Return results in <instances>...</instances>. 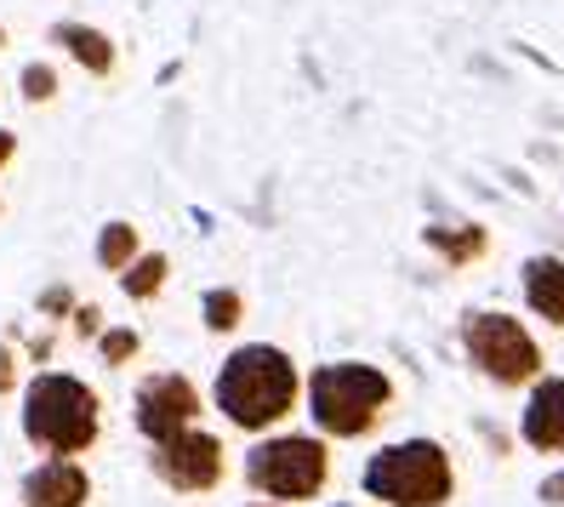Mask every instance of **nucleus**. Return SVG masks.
Wrapping results in <instances>:
<instances>
[{
	"instance_id": "1",
	"label": "nucleus",
	"mask_w": 564,
	"mask_h": 507,
	"mask_svg": "<svg viewBox=\"0 0 564 507\" xmlns=\"http://www.w3.org/2000/svg\"><path fill=\"white\" fill-rule=\"evenodd\" d=\"M296 399H303V377H296L291 354H280L269 343L235 348L217 370V411L246 433L280 428L296 411Z\"/></svg>"
},
{
	"instance_id": "2",
	"label": "nucleus",
	"mask_w": 564,
	"mask_h": 507,
	"mask_svg": "<svg viewBox=\"0 0 564 507\" xmlns=\"http://www.w3.org/2000/svg\"><path fill=\"white\" fill-rule=\"evenodd\" d=\"M393 411V377L382 365L337 359L308 377V417L325 439H365Z\"/></svg>"
},
{
	"instance_id": "3",
	"label": "nucleus",
	"mask_w": 564,
	"mask_h": 507,
	"mask_svg": "<svg viewBox=\"0 0 564 507\" xmlns=\"http://www.w3.org/2000/svg\"><path fill=\"white\" fill-rule=\"evenodd\" d=\"M365 496L382 507H445L456 496V467L440 439H400L365 462Z\"/></svg>"
},
{
	"instance_id": "4",
	"label": "nucleus",
	"mask_w": 564,
	"mask_h": 507,
	"mask_svg": "<svg viewBox=\"0 0 564 507\" xmlns=\"http://www.w3.org/2000/svg\"><path fill=\"white\" fill-rule=\"evenodd\" d=\"M23 433L35 439L41 451H52V456L91 451V439H97V393L80 377H57V370H46V377H35L29 393H23Z\"/></svg>"
},
{
	"instance_id": "5",
	"label": "nucleus",
	"mask_w": 564,
	"mask_h": 507,
	"mask_svg": "<svg viewBox=\"0 0 564 507\" xmlns=\"http://www.w3.org/2000/svg\"><path fill=\"white\" fill-rule=\"evenodd\" d=\"M462 354L479 377H490L496 388H530L547 370V354L536 343L519 314H502V309H479L462 320Z\"/></svg>"
},
{
	"instance_id": "6",
	"label": "nucleus",
	"mask_w": 564,
	"mask_h": 507,
	"mask_svg": "<svg viewBox=\"0 0 564 507\" xmlns=\"http://www.w3.org/2000/svg\"><path fill=\"white\" fill-rule=\"evenodd\" d=\"M246 479L274 501H308L330 485V451L314 433L262 439V445L251 451V462H246Z\"/></svg>"
},
{
	"instance_id": "7",
	"label": "nucleus",
	"mask_w": 564,
	"mask_h": 507,
	"mask_svg": "<svg viewBox=\"0 0 564 507\" xmlns=\"http://www.w3.org/2000/svg\"><path fill=\"white\" fill-rule=\"evenodd\" d=\"M154 473L172 490H217L223 485V473H228V462H223V439H212V433H200V428H183V433H172V439H160V451H154Z\"/></svg>"
},
{
	"instance_id": "8",
	"label": "nucleus",
	"mask_w": 564,
	"mask_h": 507,
	"mask_svg": "<svg viewBox=\"0 0 564 507\" xmlns=\"http://www.w3.org/2000/svg\"><path fill=\"white\" fill-rule=\"evenodd\" d=\"M200 422V388H194L188 377H177V370H160V377H143L138 388V428L154 439H172L183 428Z\"/></svg>"
},
{
	"instance_id": "9",
	"label": "nucleus",
	"mask_w": 564,
	"mask_h": 507,
	"mask_svg": "<svg viewBox=\"0 0 564 507\" xmlns=\"http://www.w3.org/2000/svg\"><path fill=\"white\" fill-rule=\"evenodd\" d=\"M519 433H524L530 451L564 456V377H547L542 370V377L530 382V399L519 411Z\"/></svg>"
},
{
	"instance_id": "10",
	"label": "nucleus",
	"mask_w": 564,
	"mask_h": 507,
	"mask_svg": "<svg viewBox=\"0 0 564 507\" xmlns=\"http://www.w3.org/2000/svg\"><path fill=\"white\" fill-rule=\"evenodd\" d=\"M86 496H91V479H86V467L75 456H52L23 479L29 507H86Z\"/></svg>"
},
{
	"instance_id": "11",
	"label": "nucleus",
	"mask_w": 564,
	"mask_h": 507,
	"mask_svg": "<svg viewBox=\"0 0 564 507\" xmlns=\"http://www.w3.org/2000/svg\"><path fill=\"white\" fill-rule=\"evenodd\" d=\"M519 291H524V309L547 320L553 331H564V257L558 251H536L524 257L519 268Z\"/></svg>"
},
{
	"instance_id": "12",
	"label": "nucleus",
	"mask_w": 564,
	"mask_h": 507,
	"mask_svg": "<svg viewBox=\"0 0 564 507\" xmlns=\"http://www.w3.org/2000/svg\"><path fill=\"white\" fill-rule=\"evenodd\" d=\"M422 246L440 251L445 268H474L490 257V228L485 223H427L422 228Z\"/></svg>"
},
{
	"instance_id": "13",
	"label": "nucleus",
	"mask_w": 564,
	"mask_h": 507,
	"mask_svg": "<svg viewBox=\"0 0 564 507\" xmlns=\"http://www.w3.org/2000/svg\"><path fill=\"white\" fill-rule=\"evenodd\" d=\"M52 41H57L63 52H69L86 75H97V80L115 75V63H120L115 41L104 35V29H91V23H57V29H52Z\"/></svg>"
},
{
	"instance_id": "14",
	"label": "nucleus",
	"mask_w": 564,
	"mask_h": 507,
	"mask_svg": "<svg viewBox=\"0 0 564 507\" xmlns=\"http://www.w3.org/2000/svg\"><path fill=\"white\" fill-rule=\"evenodd\" d=\"M165 274H172V262H165V251H138L126 268H120V291L131 302H149L165 291Z\"/></svg>"
},
{
	"instance_id": "15",
	"label": "nucleus",
	"mask_w": 564,
	"mask_h": 507,
	"mask_svg": "<svg viewBox=\"0 0 564 507\" xmlns=\"http://www.w3.org/2000/svg\"><path fill=\"white\" fill-rule=\"evenodd\" d=\"M138 251H143V234L131 228V223H109L104 234H97V262H104L109 274H120V268L138 257Z\"/></svg>"
},
{
	"instance_id": "16",
	"label": "nucleus",
	"mask_w": 564,
	"mask_h": 507,
	"mask_svg": "<svg viewBox=\"0 0 564 507\" xmlns=\"http://www.w3.org/2000/svg\"><path fill=\"white\" fill-rule=\"evenodd\" d=\"M240 320H246V296H240L235 285L206 291V325H212V331H235Z\"/></svg>"
},
{
	"instance_id": "17",
	"label": "nucleus",
	"mask_w": 564,
	"mask_h": 507,
	"mask_svg": "<svg viewBox=\"0 0 564 507\" xmlns=\"http://www.w3.org/2000/svg\"><path fill=\"white\" fill-rule=\"evenodd\" d=\"M18 91H23V104H52V97L63 91V80H57V69H52V63H23Z\"/></svg>"
},
{
	"instance_id": "18",
	"label": "nucleus",
	"mask_w": 564,
	"mask_h": 507,
	"mask_svg": "<svg viewBox=\"0 0 564 507\" xmlns=\"http://www.w3.org/2000/svg\"><path fill=\"white\" fill-rule=\"evenodd\" d=\"M97 348H104V365H126V359H138L143 336H138V331H126V325H115V331L97 336Z\"/></svg>"
},
{
	"instance_id": "19",
	"label": "nucleus",
	"mask_w": 564,
	"mask_h": 507,
	"mask_svg": "<svg viewBox=\"0 0 564 507\" xmlns=\"http://www.w3.org/2000/svg\"><path fill=\"white\" fill-rule=\"evenodd\" d=\"M75 336H104V309H91V302H75Z\"/></svg>"
},
{
	"instance_id": "20",
	"label": "nucleus",
	"mask_w": 564,
	"mask_h": 507,
	"mask_svg": "<svg viewBox=\"0 0 564 507\" xmlns=\"http://www.w3.org/2000/svg\"><path fill=\"white\" fill-rule=\"evenodd\" d=\"M41 314H52V320L75 314V291H69V285H52V291L41 296Z\"/></svg>"
},
{
	"instance_id": "21",
	"label": "nucleus",
	"mask_w": 564,
	"mask_h": 507,
	"mask_svg": "<svg viewBox=\"0 0 564 507\" xmlns=\"http://www.w3.org/2000/svg\"><path fill=\"white\" fill-rule=\"evenodd\" d=\"M18 388V359H12V348H0V393H12Z\"/></svg>"
},
{
	"instance_id": "22",
	"label": "nucleus",
	"mask_w": 564,
	"mask_h": 507,
	"mask_svg": "<svg viewBox=\"0 0 564 507\" xmlns=\"http://www.w3.org/2000/svg\"><path fill=\"white\" fill-rule=\"evenodd\" d=\"M542 501L564 507V467H558V473H547V479H542Z\"/></svg>"
},
{
	"instance_id": "23",
	"label": "nucleus",
	"mask_w": 564,
	"mask_h": 507,
	"mask_svg": "<svg viewBox=\"0 0 564 507\" xmlns=\"http://www.w3.org/2000/svg\"><path fill=\"white\" fill-rule=\"evenodd\" d=\"M12 154H18V131L0 126V165H12Z\"/></svg>"
},
{
	"instance_id": "24",
	"label": "nucleus",
	"mask_w": 564,
	"mask_h": 507,
	"mask_svg": "<svg viewBox=\"0 0 564 507\" xmlns=\"http://www.w3.org/2000/svg\"><path fill=\"white\" fill-rule=\"evenodd\" d=\"M0 46H7V29H0Z\"/></svg>"
},
{
	"instance_id": "25",
	"label": "nucleus",
	"mask_w": 564,
	"mask_h": 507,
	"mask_svg": "<svg viewBox=\"0 0 564 507\" xmlns=\"http://www.w3.org/2000/svg\"><path fill=\"white\" fill-rule=\"evenodd\" d=\"M257 507H274V501H257Z\"/></svg>"
}]
</instances>
